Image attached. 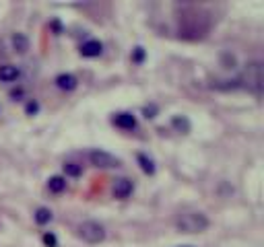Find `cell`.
I'll use <instances>...</instances> for the list:
<instances>
[{
  "instance_id": "obj_1",
  "label": "cell",
  "mask_w": 264,
  "mask_h": 247,
  "mask_svg": "<svg viewBox=\"0 0 264 247\" xmlns=\"http://www.w3.org/2000/svg\"><path fill=\"white\" fill-rule=\"evenodd\" d=\"M209 219L203 212H186L176 221V229L182 233H203L209 229Z\"/></svg>"
},
{
  "instance_id": "obj_2",
  "label": "cell",
  "mask_w": 264,
  "mask_h": 247,
  "mask_svg": "<svg viewBox=\"0 0 264 247\" xmlns=\"http://www.w3.org/2000/svg\"><path fill=\"white\" fill-rule=\"evenodd\" d=\"M242 83L248 91H252L254 95H260V91H262V66H260V62H252V64L246 66Z\"/></svg>"
},
{
  "instance_id": "obj_3",
  "label": "cell",
  "mask_w": 264,
  "mask_h": 247,
  "mask_svg": "<svg viewBox=\"0 0 264 247\" xmlns=\"http://www.w3.org/2000/svg\"><path fill=\"white\" fill-rule=\"evenodd\" d=\"M79 235L87 243H101L105 239V229L95 221H87L79 227Z\"/></svg>"
},
{
  "instance_id": "obj_4",
  "label": "cell",
  "mask_w": 264,
  "mask_h": 247,
  "mask_svg": "<svg viewBox=\"0 0 264 247\" xmlns=\"http://www.w3.org/2000/svg\"><path fill=\"white\" fill-rule=\"evenodd\" d=\"M89 161L91 165H95V167H101V169H112V167H120V159L114 157V154H110L107 150H91L89 152Z\"/></svg>"
},
{
  "instance_id": "obj_5",
  "label": "cell",
  "mask_w": 264,
  "mask_h": 247,
  "mask_svg": "<svg viewBox=\"0 0 264 247\" xmlns=\"http://www.w3.org/2000/svg\"><path fill=\"white\" fill-rule=\"evenodd\" d=\"M132 190H134V185H132V181L128 179V177H120V179H116L114 181V196L116 198H120V200H124V198H128L130 194H132Z\"/></svg>"
},
{
  "instance_id": "obj_6",
  "label": "cell",
  "mask_w": 264,
  "mask_h": 247,
  "mask_svg": "<svg viewBox=\"0 0 264 247\" xmlns=\"http://www.w3.org/2000/svg\"><path fill=\"white\" fill-rule=\"evenodd\" d=\"M112 122H114V126H118V128H122V130H134V128H136V118H134L132 114H128V112L116 114V116L112 118Z\"/></svg>"
},
{
  "instance_id": "obj_7",
  "label": "cell",
  "mask_w": 264,
  "mask_h": 247,
  "mask_svg": "<svg viewBox=\"0 0 264 247\" xmlns=\"http://www.w3.org/2000/svg\"><path fill=\"white\" fill-rule=\"evenodd\" d=\"M101 52H103V45L97 39H89L81 45V56H85V58H97Z\"/></svg>"
},
{
  "instance_id": "obj_8",
  "label": "cell",
  "mask_w": 264,
  "mask_h": 247,
  "mask_svg": "<svg viewBox=\"0 0 264 247\" xmlns=\"http://www.w3.org/2000/svg\"><path fill=\"white\" fill-rule=\"evenodd\" d=\"M19 79V68L12 66V64H4L0 66V81L2 83H12Z\"/></svg>"
},
{
  "instance_id": "obj_9",
  "label": "cell",
  "mask_w": 264,
  "mask_h": 247,
  "mask_svg": "<svg viewBox=\"0 0 264 247\" xmlns=\"http://www.w3.org/2000/svg\"><path fill=\"white\" fill-rule=\"evenodd\" d=\"M56 85L62 91H74L76 85H79V81H76L72 74H60V76H56Z\"/></svg>"
},
{
  "instance_id": "obj_10",
  "label": "cell",
  "mask_w": 264,
  "mask_h": 247,
  "mask_svg": "<svg viewBox=\"0 0 264 247\" xmlns=\"http://www.w3.org/2000/svg\"><path fill=\"white\" fill-rule=\"evenodd\" d=\"M10 43H12V50L19 52V54H25L29 50V39L23 33H14L12 39H10Z\"/></svg>"
},
{
  "instance_id": "obj_11",
  "label": "cell",
  "mask_w": 264,
  "mask_h": 247,
  "mask_svg": "<svg viewBox=\"0 0 264 247\" xmlns=\"http://www.w3.org/2000/svg\"><path fill=\"white\" fill-rule=\"evenodd\" d=\"M48 190L52 194H60V192H64L66 190V179L62 177V175H54L48 179Z\"/></svg>"
},
{
  "instance_id": "obj_12",
  "label": "cell",
  "mask_w": 264,
  "mask_h": 247,
  "mask_svg": "<svg viewBox=\"0 0 264 247\" xmlns=\"http://www.w3.org/2000/svg\"><path fill=\"white\" fill-rule=\"evenodd\" d=\"M172 126L178 130V132H184V134H188L190 132V120L186 118V116H176L174 120H172Z\"/></svg>"
},
{
  "instance_id": "obj_13",
  "label": "cell",
  "mask_w": 264,
  "mask_h": 247,
  "mask_svg": "<svg viewBox=\"0 0 264 247\" xmlns=\"http://www.w3.org/2000/svg\"><path fill=\"white\" fill-rule=\"evenodd\" d=\"M33 219H35L37 225H48L52 221V212L48 208H37L35 214H33Z\"/></svg>"
},
{
  "instance_id": "obj_14",
  "label": "cell",
  "mask_w": 264,
  "mask_h": 247,
  "mask_svg": "<svg viewBox=\"0 0 264 247\" xmlns=\"http://www.w3.org/2000/svg\"><path fill=\"white\" fill-rule=\"evenodd\" d=\"M138 165H141V169H143L147 175H153L155 173V163L147 157V154H138Z\"/></svg>"
},
{
  "instance_id": "obj_15",
  "label": "cell",
  "mask_w": 264,
  "mask_h": 247,
  "mask_svg": "<svg viewBox=\"0 0 264 247\" xmlns=\"http://www.w3.org/2000/svg\"><path fill=\"white\" fill-rule=\"evenodd\" d=\"M64 173L68 177H79L83 173V169H81V165H76V163H64Z\"/></svg>"
},
{
  "instance_id": "obj_16",
  "label": "cell",
  "mask_w": 264,
  "mask_h": 247,
  "mask_svg": "<svg viewBox=\"0 0 264 247\" xmlns=\"http://www.w3.org/2000/svg\"><path fill=\"white\" fill-rule=\"evenodd\" d=\"M43 245L45 247H58V239H56V235L54 233H43Z\"/></svg>"
},
{
  "instance_id": "obj_17",
  "label": "cell",
  "mask_w": 264,
  "mask_h": 247,
  "mask_svg": "<svg viewBox=\"0 0 264 247\" xmlns=\"http://www.w3.org/2000/svg\"><path fill=\"white\" fill-rule=\"evenodd\" d=\"M37 110H39V103H37V101H29V103H27V107H25V112H27L29 116L37 114Z\"/></svg>"
},
{
  "instance_id": "obj_18",
  "label": "cell",
  "mask_w": 264,
  "mask_h": 247,
  "mask_svg": "<svg viewBox=\"0 0 264 247\" xmlns=\"http://www.w3.org/2000/svg\"><path fill=\"white\" fill-rule=\"evenodd\" d=\"M143 58H145V50H143V48H136L132 60H134V62H143Z\"/></svg>"
}]
</instances>
